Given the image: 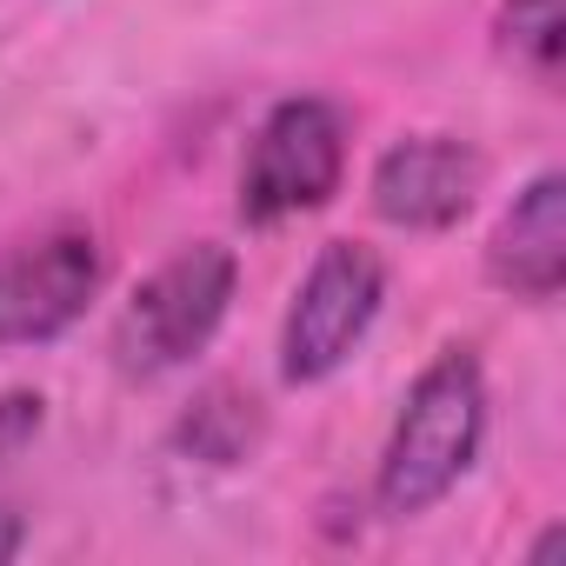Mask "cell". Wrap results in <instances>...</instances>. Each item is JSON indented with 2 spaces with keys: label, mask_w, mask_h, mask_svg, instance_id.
<instances>
[{
  "label": "cell",
  "mask_w": 566,
  "mask_h": 566,
  "mask_svg": "<svg viewBox=\"0 0 566 566\" xmlns=\"http://www.w3.org/2000/svg\"><path fill=\"white\" fill-rule=\"evenodd\" d=\"M374 213L407 233H447L486 193V154L453 134H407L374 167Z\"/></svg>",
  "instance_id": "obj_6"
},
{
  "label": "cell",
  "mask_w": 566,
  "mask_h": 566,
  "mask_svg": "<svg viewBox=\"0 0 566 566\" xmlns=\"http://www.w3.org/2000/svg\"><path fill=\"white\" fill-rule=\"evenodd\" d=\"M387 301V266L360 240H327L294 287V307L280 321V380L314 387L347 367V354L367 340L374 314Z\"/></svg>",
  "instance_id": "obj_4"
},
{
  "label": "cell",
  "mask_w": 566,
  "mask_h": 566,
  "mask_svg": "<svg viewBox=\"0 0 566 566\" xmlns=\"http://www.w3.org/2000/svg\"><path fill=\"white\" fill-rule=\"evenodd\" d=\"M21 546H28V520H21L14 506H0V566H8Z\"/></svg>",
  "instance_id": "obj_11"
},
{
  "label": "cell",
  "mask_w": 566,
  "mask_h": 566,
  "mask_svg": "<svg viewBox=\"0 0 566 566\" xmlns=\"http://www.w3.org/2000/svg\"><path fill=\"white\" fill-rule=\"evenodd\" d=\"M486 433V374L467 347H447L433 367H420V380L400 400V420L387 433L380 473H374V500L387 520H413L427 506H440L460 473L473 467Z\"/></svg>",
  "instance_id": "obj_1"
},
{
  "label": "cell",
  "mask_w": 566,
  "mask_h": 566,
  "mask_svg": "<svg viewBox=\"0 0 566 566\" xmlns=\"http://www.w3.org/2000/svg\"><path fill=\"white\" fill-rule=\"evenodd\" d=\"M486 280L533 307L559 301V287H566V180L553 167L533 174L513 193V207L500 213V227L486 240Z\"/></svg>",
  "instance_id": "obj_7"
},
{
  "label": "cell",
  "mask_w": 566,
  "mask_h": 566,
  "mask_svg": "<svg viewBox=\"0 0 566 566\" xmlns=\"http://www.w3.org/2000/svg\"><path fill=\"white\" fill-rule=\"evenodd\" d=\"M347 174V114L321 94L280 101L240 167V220L247 227H280L294 213H321L340 193Z\"/></svg>",
  "instance_id": "obj_3"
},
{
  "label": "cell",
  "mask_w": 566,
  "mask_h": 566,
  "mask_svg": "<svg viewBox=\"0 0 566 566\" xmlns=\"http://www.w3.org/2000/svg\"><path fill=\"white\" fill-rule=\"evenodd\" d=\"M240 287V260L220 240H193L174 260H160L140 287L127 294L120 321H114V360L127 374H174L187 367L227 321Z\"/></svg>",
  "instance_id": "obj_2"
},
{
  "label": "cell",
  "mask_w": 566,
  "mask_h": 566,
  "mask_svg": "<svg viewBox=\"0 0 566 566\" xmlns=\"http://www.w3.org/2000/svg\"><path fill=\"white\" fill-rule=\"evenodd\" d=\"M253 440H260V400L240 387H207L180 420V447L207 467H240Z\"/></svg>",
  "instance_id": "obj_8"
},
{
  "label": "cell",
  "mask_w": 566,
  "mask_h": 566,
  "mask_svg": "<svg viewBox=\"0 0 566 566\" xmlns=\"http://www.w3.org/2000/svg\"><path fill=\"white\" fill-rule=\"evenodd\" d=\"M41 427H48V400H41V394H28V387L0 394V467L21 460V453L34 447Z\"/></svg>",
  "instance_id": "obj_10"
},
{
  "label": "cell",
  "mask_w": 566,
  "mask_h": 566,
  "mask_svg": "<svg viewBox=\"0 0 566 566\" xmlns=\"http://www.w3.org/2000/svg\"><path fill=\"white\" fill-rule=\"evenodd\" d=\"M493 41L500 54H513L520 67H533L539 81H559V54H566V8L559 0H500L493 14Z\"/></svg>",
  "instance_id": "obj_9"
},
{
  "label": "cell",
  "mask_w": 566,
  "mask_h": 566,
  "mask_svg": "<svg viewBox=\"0 0 566 566\" xmlns=\"http://www.w3.org/2000/svg\"><path fill=\"white\" fill-rule=\"evenodd\" d=\"M101 273H107L101 240L81 227H54L41 240L8 247L0 253V354L67 334L101 294Z\"/></svg>",
  "instance_id": "obj_5"
}]
</instances>
